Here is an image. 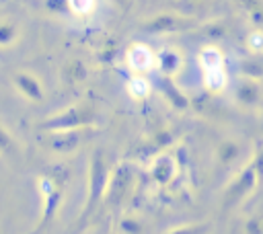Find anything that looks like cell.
Masks as SVG:
<instances>
[{
    "mask_svg": "<svg viewBox=\"0 0 263 234\" xmlns=\"http://www.w3.org/2000/svg\"><path fill=\"white\" fill-rule=\"evenodd\" d=\"M247 47L255 53H261L263 51V29H253L249 35H247Z\"/></svg>",
    "mask_w": 263,
    "mask_h": 234,
    "instance_id": "23",
    "label": "cell"
},
{
    "mask_svg": "<svg viewBox=\"0 0 263 234\" xmlns=\"http://www.w3.org/2000/svg\"><path fill=\"white\" fill-rule=\"evenodd\" d=\"M132 187H134V170H132V166L129 164L115 166L111 170V177H109V185H107V193H105V203H109L111 207H117L129 195Z\"/></svg>",
    "mask_w": 263,
    "mask_h": 234,
    "instance_id": "6",
    "label": "cell"
},
{
    "mask_svg": "<svg viewBox=\"0 0 263 234\" xmlns=\"http://www.w3.org/2000/svg\"><path fill=\"white\" fill-rule=\"evenodd\" d=\"M156 86H158L160 94L168 101V105H171L173 109H177V111H187V109H189V99H187V94L175 84V78H173V76L158 74Z\"/></svg>",
    "mask_w": 263,
    "mask_h": 234,
    "instance_id": "10",
    "label": "cell"
},
{
    "mask_svg": "<svg viewBox=\"0 0 263 234\" xmlns=\"http://www.w3.org/2000/svg\"><path fill=\"white\" fill-rule=\"evenodd\" d=\"M68 10L74 14H86L92 10V0H66Z\"/></svg>",
    "mask_w": 263,
    "mask_h": 234,
    "instance_id": "25",
    "label": "cell"
},
{
    "mask_svg": "<svg viewBox=\"0 0 263 234\" xmlns=\"http://www.w3.org/2000/svg\"><path fill=\"white\" fill-rule=\"evenodd\" d=\"M238 2L245 14L249 16V21L257 29H263V0H238Z\"/></svg>",
    "mask_w": 263,
    "mask_h": 234,
    "instance_id": "17",
    "label": "cell"
},
{
    "mask_svg": "<svg viewBox=\"0 0 263 234\" xmlns=\"http://www.w3.org/2000/svg\"><path fill=\"white\" fill-rule=\"evenodd\" d=\"M175 142V133L173 131H166V129H162V131H158V133H154L148 142H146V148H144V154L146 156H154V154H160L164 148H168L171 144Z\"/></svg>",
    "mask_w": 263,
    "mask_h": 234,
    "instance_id": "16",
    "label": "cell"
},
{
    "mask_svg": "<svg viewBox=\"0 0 263 234\" xmlns=\"http://www.w3.org/2000/svg\"><path fill=\"white\" fill-rule=\"evenodd\" d=\"M113 2H115L119 8H123V10H127V8H129V4H132V0H113Z\"/></svg>",
    "mask_w": 263,
    "mask_h": 234,
    "instance_id": "27",
    "label": "cell"
},
{
    "mask_svg": "<svg viewBox=\"0 0 263 234\" xmlns=\"http://www.w3.org/2000/svg\"><path fill=\"white\" fill-rule=\"evenodd\" d=\"M90 127H80V129H64V131H49L47 133V148L55 154H68L74 152L84 140L86 131Z\"/></svg>",
    "mask_w": 263,
    "mask_h": 234,
    "instance_id": "7",
    "label": "cell"
},
{
    "mask_svg": "<svg viewBox=\"0 0 263 234\" xmlns=\"http://www.w3.org/2000/svg\"><path fill=\"white\" fill-rule=\"evenodd\" d=\"M234 96L238 101V105L247 107V109H255L259 103H261V88L257 84L255 78H242L238 80L236 84V90H234Z\"/></svg>",
    "mask_w": 263,
    "mask_h": 234,
    "instance_id": "12",
    "label": "cell"
},
{
    "mask_svg": "<svg viewBox=\"0 0 263 234\" xmlns=\"http://www.w3.org/2000/svg\"><path fill=\"white\" fill-rule=\"evenodd\" d=\"M245 234H263V216H249L245 222Z\"/></svg>",
    "mask_w": 263,
    "mask_h": 234,
    "instance_id": "24",
    "label": "cell"
},
{
    "mask_svg": "<svg viewBox=\"0 0 263 234\" xmlns=\"http://www.w3.org/2000/svg\"><path fill=\"white\" fill-rule=\"evenodd\" d=\"M242 156V144L236 140H224L216 148V162L222 170L232 168Z\"/></svg>",
    "mask_w": 263,
    "mask_h": 234,
    "instance_id": "13",
    "label": "cell"
},
{
    "mask_svg": "<svg viewBox=\"0 0 263 234\" xmlns=\"http://www.w3.org/2000/svg\"><path fill=\"white\" fill-rule=\"evenodd\" d=\"M154 51L144 45V43H134L127 51H125V62L129 66L132 72L136 74H146L154 68Z\"/></svg>",
    "mask_w": 263,
    "mask_h": 234,
    "instance_id": "8",
    "label": "cell"
},
{
    "mask_svg": "<svg viewBox=\"0 0 263 234\" xmlns=\"http://www.w3.org/2000/svg\"><path fill=\"white\" fill-rule=\"evenodd\" d=\"M66 183H68V170L62 166L51 168L49 172H43L37 177V191L41 197V213H39V220L31 234L43 232L55 220V216L62 207V201H64Z\"/></svg>",
    "mask_w": 263,
    "mask_h": 234,
    "instance_id": "1",
    "label": "cell"
},
{
    "mask_svg": "<svg viewBox=\"0 0 263 234\" xmlns=\"http://www.w3.org/2000/svg\"><path fill=\"white\" fill-rule=\"evenodd\" d=\"M95 125H97V109L88 103H78V105L62 109L60 113L45 117L39 123V129L49 133V131H64V129L95 127Z\"/></svg>",
    "mask_w": 263,
    "mask_h": 234,
    "instance_id": "3",
    "label": "cell"
},
{
    "mask_svg": "<svg viewBox=\"0 0 263 234\" xmlns=\"http://www.w3.org/2000/svg\"><path fill=\"white\" fill-rule=\"evenodd\" d=\"M173 177H175V158L168 154H156L150 164V179L156 185L164 187L173 181Z\"/></svg>",
    "mask_w": 263,
    "mask_h": 234,
    "instance_id": "11",
    "label": "cell"
},
{
    "mask_svg": "<svg viewBox=\"0 0 263 234\" xmlns=\"http://www.w3.org/2000/svg\"><path fill=\"white\" fill-rule=\"evenodd\" d=\"M259 181H257V174H255V168L251 164V160L232 177V181L226 185L224 193H222V207L226 211L242 205L257 189H259Z\"/></svg>",
    "mask_w": 263,
    "mask_h": 234,
    "instance_id": "4",
    "label": "cell"
},
{
    "mask_svg": "<svg viewBox=\"0 0 263 234\" xmlns=\"http://www.w3.org/2000/svg\"><path fill=\"white\" fill-rule=\"evenodd\" d=\"M193 2H197V4H203V2H205V0H193Z\"/></svg>",
    "mask_w": 263,
    "mask_h": 234,
    "instance_id": "28",
    "label": "cell"
},
{
    "mask_svg": "<svg viewBox=\"0 0 263 234\" xmlns=\"http://www.w3.org/2000/svg\"><path fill=\"white\" fill-rule=\"evenodd\" d=\"M109 177H111V168L107 162V156L103 150H95L88 162V185H86V199L80 211V218L76 222V232L84 230L88 220L92 218V213L99 209V205L105 203V193H107V185H109Z\"/></svg>",
    "mask_w": 263,
    "mask_h": 234,
    "instance_id": "2",
    "label": "cell"
},
{
    "mask_svg": "<svg viewBox=\"0 0 263 234\" xmlns=\"http://www.w3.org/2000/svg\"><path fill=\"white\" fill-rule=\"evenodd\" d=\"M156 57H154V66L158 68V74H164V76H177V72L181 70V66H183V57H181V53L177 51V49H173V47H164V49H160L158 53H154Z\"/></svg>",
    "mask_w": 263,
    "mask_h": 234,
    "instance_id": "14",
    "label": "cell"
},
{
    "mask_svg": "<svg viewBox=\"0 0 263 234\" xmlns=\"http://www.w3.org/2000/svg\"><path fill=\"white\" fill-rule=\"evenodd\" d=\"M18 154V144L16 140L12 138V133L8 129H4L0 125V156L6 158V160H12L14 156Z\"/></svg>",
    "mask_w": 263,
    "mask_h": 234,
    "instance_id": "19",
    "label": "cell"
},
{
    "mask_svg": "<svg viewBox=\"0 0 263 234\" xmlns=\"http://www.w3.org/2000/svg\"><path fill=\"white\" fill-rule=\"evenodd\" d=\"M12 82H14V88L31 103H41L45 99V90H43V84L39 82L37 76H33L31 72H16L12 76Z\"/></svg>",
    "mask_w": 263,
    "mask_h": 234,
    "instance_id": "9",
    "label": "cell"
},
{
    "mask_svg": "<svg viewBox=\"0 0 263 234\" xmlns=\"http://www.w3.org/2000/svg\"><path fill=\"white\" fill-rule=\"evenodd\" d=\"M251 164H253V168H255V174H257L259 185H263V146L255 152V156L251 158Z\"/></svg>",
    "mask_w": 263,
    "mask_h": 234,
    "instance_id": "26",
    "label": "cell"
},
{
    "mask_svg": "<svg viewBox=\"0 0 263 234\" xmlns=\"http://www.w3.org/2000/svg\"><path fill=\"white\" fill-rule=\"evenodd\" d=\"M18 37V29L10 21H0V47H10Z\"/></svg>",
    "mask_w": 263,
    "mask_h": 234,
    "instance_id": "22",
    "label": "cell"
},
{
    "mask_svg": "<svg viewBox=\"0 0 263 234\" xmlns=\"http://www.w3.org/2000/svg\"><path fill=\"white\" fill-rule=\"evenodd\" d=\"M197 27V23L189 16L177 14V12H160L150 16L148 21L142 23V31L146 35H171V33H181Z\"/></svg>",
    "mask_w": 263,
    "mask_h": 234,
    "instance_id": "5",
    "label": "cell"
},
{
    "mask_svg": "<svg viewBox=\"0 0 263 234\" xmlns=\"http://www.w3.org/2000/svg\"><path fill=\"white\" fill-rule=\"evenodd\" d=\"M144 222L134 216V213H123L117 222V232L119 234H144Z\"/></svg>",
    "mask_w": 263,
    "mask_h": 234,
    "instance_id": "18",
    "label": "cell"
},
{
    "mask_svg": "<svg viewBox=\"0 0 263 234\" xmlns=\"http://www.w3.org/2000/svg\"><path fill=\"white\" fill-rule=\"evenodd\" d=\"M212 222H195V224H181L177 228H171L166 234H210Z\"/></svg>",
    "mask_w": 263,
    "mask_h": 234,
    "instance_id": "21",
    "label": "cell"
},
{
    "mask_svg": "<svg viewBox=\"0 0 263 234\" xmlns=\"http://www.w3.org/2000/svg\"><path fill=\"white\" fill-rule=\"evenodd\" d=\"M150 82L144 78V74H136L127 80V92L134 96V99H146L150 94Z\"/></svg>",
    "mask_w": 263,
    "mask_h": 234,
    "instance_id": "20",
    "label": "cell"
},
{
    "mask_svg": "<svg viewBox=\"0 0 263 234\" xmlns=\"http://www.w3.org/2000/svg\"><path fill=\"white\" fill-rule=\"evenodd\" d=\"M62 78L66 84H82L88 78V68L82 60H70L62 68Z\"/></svg>",
    "mask_w": 263,
    "mask_h": 234,
    "instance_id": "15",
    "label": "cell"
}]
</instances>
